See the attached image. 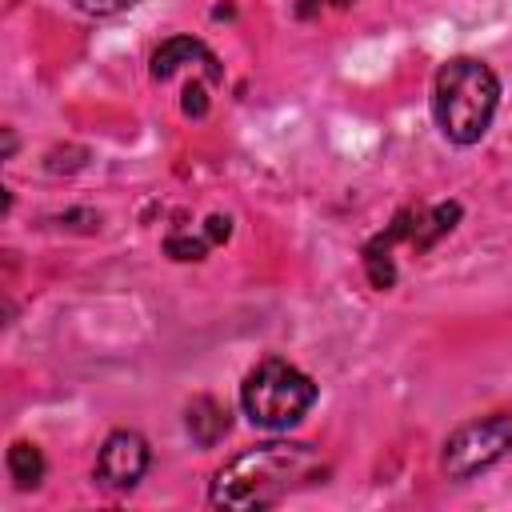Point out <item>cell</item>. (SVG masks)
<instances>
[{
	"label": "cell",
	"instance_id": "obj_13",
	"mask_svg": "<svg viewBox=\"0 0 512 512\" xmlns=\"http://www.w3.org/2000/svg\"><path fill=\"white\" fill-rule=\"evenodd\" d=\"M208 112V96L200 84H188L184 88V116H204Z\"/></svg>",
	"mask_w": 512,
	"mask_h": 512
},
{
	"label": "cell",
	"instance_id": "obj_11",
	"mask_svg": "<svg viewBox=\"0 0 512 512\" xmlns=\"http://www.w3.org/2000/svg\"><path fill=\"white\" fill-rule=\"evenodd\" d=\"M164 248H168V256L172 260H204V252L212 248V240H208V232H172L168 240H164Z\"/></svg>",
	"mask_w": 512,
	"mask_h": 512
},
{
	"label": "cell",
	"instance_id": "obj_6",
	"mask_svg": "<svg viewBox=\"0 0 512 512\" xmlns=\"http://www.w3.org/2000/svg\"><path fill=\"white\" fill-rule=\"evenodd\" d=\"M184 68H192V72H204L212 84L220 80V68H216V56L200 44V40H192V36H172V40H164L156 52H152V80H172L176 72H184Z\"/></svg>",
	"mask_w": 512,
	"mask_h": 512
},
{
	"label": "cell",
	"instance_id": "obj_10",
	"mask_svg": "<svg viewBox=\"0 0 512 512\" xmlns=\"http://www.w3.org/2000/svg\"><path fill=\"white\" fill-rule=\"evenodd\" d=\"M364 268H368L372 288H392L396 264H392V240H388V236H376V240L364 248Z\"/></svg>",
	"mask_w": 512,
	"mask_h": 512
},
{
	"label": "cell",
	"instance_id": "obj_2",
	"mask_svg": "<svg viewBox=\"0 0 512 512\" xmlns=\"http://www.w3.org/2000/svg\"><path fill=\"white\" fill-rule=\"evenodd\" d=\"M500 104V80L484 60L456 56L432 80V116L452 144H476Z\"/></svg>",
	"mask_w": 512,
	"mask_h": 512
},
{
	"label": "cell",
	"instance_id": "obj_14",
	"mask_svg": "<svg viewBox=\"0 0 512 512\" xmlns=\"http://www.w3.org/2000/svg\"><path fill=\"white\" fill-rule=\"evenodd\" d=\"M204 232H208L212 244H224V240L232 236V220H228V216H208V220H204Z\"/></svg>",
	"mask_w": 512,
	"mask_h": 512
},
{
	"label": "cell",
	"instance_id": "obj_8",
	"mask_svg": "<svg viewBox=\"0 0 512 512\" xmlns=\"http://www.w3.org/2000/svg\"><path fill=\"white\" fill-rule=\"evenodd\" d=\"M456 220H460V204H436L424 220L416 216V228L408 232V240H412V248L416 252H424V248H432L444 232H452L456 228Z\"/></svg>",
	"mask_w": 512,
	"mask_h": 512
},
{
	"label": "cell",
	"instance_id": "obj_3",
	"mask_svg": "<svg viewBox=\"0 0 512 512\" xmlns=\"http://www.w3.org/2000/svg\"><path fill=\"white\" fill-rule=\"evenodd\" d=\"M240 404H244V416L256 428L284 432V428H292L308 416V408L316 404V384L296 364H288L280 356H268L244 376Z\"/></svg>",
	"mask_w": 512,
	"mask_h": 512
},
{
	"label": "cell",
	"instance_id": "obj_12",
	"mask_svg": "<svg viewBox=\"0 0 512 512\" xmlns=\"http://www.w3.org/2000/svg\"><path fill=\"white\" fill-rule=\"evenodd\" d=\"M84 16H116V12H124V8H132V4H140V0H72Z\"/></svg>",
	"mask_w": 512,
	"mask_h": 512
},
{
	"label": "cell",
	"instance_id": "obj_1",
	"mask_svg": "<svg viewBox=\"0 0 512 512\" xmlns=\"http://www.w3.org/2000/svg\"><path fill=\"white\" fill-rule=\"evenodd\" d=\"M320 472V456L312 444L296 440H268L232 456L208 488V500L228 512H252L284 500L292 488L308 484Z\"/></svg>",
	"mask_w": 512,
	"mask_h": 512
},
{
	"label": "cell",
	"instance_id": "obj_4",
	"mask_svg": "<svg viewBox=\"0 0 512 512\" xmlns=\"http://www.w3.org/2000/svg\"><path fill=\"white\" fill-rule=\"evenodd\" d=\"M512 452V416L508 412H492V416H480V420H468L460 424L448 440H444V452H440V468L452 476V480H468L484 468H492L500 456Z\"/></svg>",
	"mask_w": 512,
	"mask_h": 512
},
{
	"label": "cell",
	"instance_id": "obj_7",
	"mask_svg": "<svg viewBox=\"0 0 512 512\" xmlns=\"http://www.w3.org/2000/svg\"><path fill=\"white\" fill-rule=\"evenodd\" d=\"M184 424H188V436H192L200 448H212V444H220L224 432H228V408L216 404L212 396H196V400L188 404V412H184Z\"/></svg>",
	"mask_w": 512,
	"mask_h": 512
},
{
	"label": "cell",
	"instance_id": "obj_5",
	"mask_svg": "<svg viewBox=\"0 0 512 512\" xmlns=\"http://www.w3.org/2000/svg\"><path fill=\"white\" fill-rule=\"evenodd\" d=\"M152 464V452H148V440L140 432H112L104 444H100V456H96V480L112 492H132L144 472Z\"/></svg>",
	"mask_w": 512,
	"mask_h": 512
},
{
	"label": "cell",
	"instance_id": "obj_9",
	"mask_svg": "<svg viewBox=\"0 0 512 512\" xmlns=\"http://www.w3.org/2000/svg\"><path fill=\"white\" fill-rule=\"evenodd\" d=\"M8 476L16 480V488H36L40 480H44V452L36 448V444H28V440H16L12 448H8Z\"/></svg>",
	"mask_w": 512,
	"mask_h": 512
}]
</instances>
